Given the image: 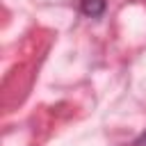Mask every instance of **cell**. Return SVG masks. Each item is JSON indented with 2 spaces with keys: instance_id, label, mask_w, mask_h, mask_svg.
Here are the masks:
<instances>
[{
  "instance_id": "cell-1",
  "label": "cell",
  "mask_w": 146,
  "mask_h": 146,
  "mask_svg": "<svg viewBox=\"0 0 146 146\" xmlns=\"http://www.w3.org/2000/svg\"><path fill=\"white\" fill-rule=\"evenodd\" d=\"M80 9L89 18H98L107 9V0H80Z\"/></svg>"
},
{
  "instance_id": "cell-2",
  "label": "cell",
  "mask_w": 146,
  "mask_h": 146,
  "mask_svg": "<svg viewBox=\"0 0 146 146\" xmlns=\"http://www.w3.org/2000/svg\"><path fill=\"white\" fill-rule=\"evenodd\" d=\"M132 146H146V130H144V132L135 139V144H132Z\"/></svg>"
}]
</instances>
